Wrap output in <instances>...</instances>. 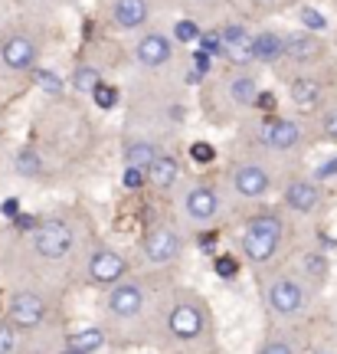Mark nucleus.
<instances>
[{
    "label": "nucleus",
    "instance_id": "f257e3e1",
    "mask_svg": "<svg viewBox=\"0 0 337 354\" xmlns=\"http://www.w3.org/2000/svg\"><path fill=\"white\" fill-rule=\"evenodd\" d=\"M295 236V223L291 216L278 207V203H262L239 220V233H236V246H239V259L262 272L272 266L282 263V256L288 253Z\"/></svg>",
    "mask_w": 337,
    "mask_h": 354
},
{
    "label": "nucleus",
    "instance_id": "f03ea898",
    "mask_svg": "<svg viewBox=\"0 0 337 354\" xmlns=\"http://www.w3.org/2000/svg\"><path fill=\"white\" fill-rule=\"evenodd\" d=\"M220 177H223L233 207H249V210L262 207L269 197H275L282 180H285L272 154L256 151V148H239L223 165Z\"/></svg>",
    "mask_w": 337,
    "mask_h": 354
},
{
    "label": "nucleus",
    "instance_id": "7ed1b4c3",
    "mask_svg": "<svg viewBox=\"0 0 337 354\" xmlns=\"http://www.w3.org/2000/svg\"><path fill=\"white\" fill-rule=\"evenodd\" d=\"M174 207H177V220H180L190 233L216 230L233 216V201H229V194H226L223 177L210 174V171L190 174L187 184L177 190Z\"/></svg>",
    "mask_w": 337,
    "mask_h": 354
},
{
    "label": "nucleus",
    "instance_id": "20e7f679",
    "mask_svg": "<svg viewBox=\"0 0 337 354\" xmlns=\"http://www.w3.org/2000/svg\"><path fill=\"white\" fill-rule=\"evenodd\" d=\"M259 276V295H262L265 315L278 325H295L308 315L314 299V289L305 282L298 269L291 263H278L272 269L256 272Z\"/></svg>",
    "mask_w": 337,
    "mask_h": 354
},
{
    "label": "nucleus",
    "instance_id": "39448f33",
    "mask_svg": "<svg viewBox=\"0 0 337 354\" xmlns=\"http://www.w3.org/2000/svg\"><path fill=\"white\" fill-rule=\"evenodd\" d=\"M92 236H86L82 220L73 210H50V214L39 216L37 230L26 236V250L33 259L46 266H63L75 256H82L86 243Z\"/></svg>",
    "mask_w": 337,
    "mask_h": 354
},
{
    "label": "nucleus",
    "instance_id": "423d86ee",
    "mask_svg": "<svg viewBox=\"0 0 337 354\" xmlns=\"http://www.w3.org/2000/svg\"><path fill=\"white\" fill-rule=\"evenodd\" d=\"M242 135H246V148L265 151L272 158H295L308 145H314V128L298 118V115H256L249 122H242Z\"/></svg>",
    "mask_w": 337,
    "mask_h": 354
},
{
    "label": "nucleus",
    "instance_id": "0eeeda50",
    "mask_svg": "<svg viewBox=\"0 0 337 354\" xmlns=\"http://www.w3.org/2000/svg\"><path fill=\"white\" fill-rule=\"evenodd\" d=\"M190 236H193V233H190L177 216H157V220H151L148 227L141 230V236H137L135 266L151 269V272L174 269V266L187 256Z\"/></svg>",
    "mask_w": 337,
    "mask_h": 354
},
{
    "label": "nucleus",
    "instance_id": "6e6552de",
    "mask_svg": "<svg viewBox=\"0 0 337 354\" xmlns=\"http://www.w3.org/2000/svg\"><path fill=\"white\" fill-rule=\"evenodd\" d=\"M164 331L177 344H197L210 335V305L200 292L174 289L164 302Z\"/></svg>",
    "mask_w": 337,
    "mask_h": 354
},
{
    "label": "nucleus",
    "instance_id": "1a4fd4ad",
    "mask_svg": "<svg viewBox=\"0 0 337 354\" xmlns=\"http://www.w3.org/2000/svg\"><path fill=\"white\" fill-rule=\"evenodd\" d=\"M82 282L88 289H112L115 282L128 279L131 272H137L135 256H128L125 250H118L115 243L102 240V236H92L82 250Z\"/></svg>",
    "mask_w": 337,
    "mask_h": 354
},
{
    "label": "nucleus",
    "instance_id": "9d476101",
    "mask_svg": "<svg viewBox=\"0 0 337 354\" xmlns=\"http://www.w3.org/2000/svg\"><path fill=\"white\" fill-rule=\"evenodd\" d=\"M43 63V37L33 26H10L0 33V79H30Z\"/></svg>",
    "mask_w": 337,
    "mask_h": 354
},
{
    "label": "nucleus",
    "instance_id": "9b49d317",
    "mask_svg": "<svg viewBox=\"0 0 337 354\" xmlns=\"http://www.w3.org/2000/svg\"><path fill=\"white\" fill-rule=\"evenodd\" d=\"M151 308V282L141 272H131L128 279L115 282L112 289H105L102 299V312L115 325H135L148 315Z\"/></svg>",
    "mask_w": 337,
    "mask_h": 354
},
{
    "label": "nucleus",
    "instance_id": "f8f14e48",
    "mask_svg": "<svg viewBox=\"0 0 337 354\" xmlns=\"http://www.w3.org/2000/svg\"><path fill=\"white\" fill-rule=\"evenodd\" d=\"M278 207L285 210L291 220H314L325 214L327 207V184L318 180L314 174H285L282 187H278Z\"/></svg>",
    "mask_w": 337,
    "mask_h": 354
},
{
    "label": "nucleus",
    "instance_id": "ddd939ff",
    "mask_svg": "<svg viewBox=\"0 0 337 354\" xmlns=\"http://www.w3.org/2000/svg\"><path fill=\"white\" fill-rule=\"evenodd\" d=\"M285 99H288V105H291V115H298V118L308 122V118H318V115L325 112L337 95L321 73L298 69V73L288 76V82H285Z\"/></svg>",
    "mask_w": 337,
    "mask_h": 354
},
{
    "label": "nucleus",
    "instance_id": "4468645a",
    "mask_svg": "<svg viewBox=\"0 0 337 354\" xmlns=\"http://www.w3.org/2000/svg\"><path fill=\"white\" fill-rule=\"evenodd\" d=\"M131 59H135L144 73H161L167 66H174L177 59V43L167 30H157V26H148L141 30L131 43Z\"/></svg>",
    "mask_w": 337,
    "mask_h": 354
},
{
    "label": "nucleus",
    "instance_id": "2eb2a0df",
    "mask_svg": "<svg viewBox=\"0 0 337 354\" xmlns=\"http://www.w3.org/2000/svg\"><path fill=\"white\" fill-rule=\"evenodd\" d=\"M50 299L43 295L33 286H23V289H13L10 299H7V308H3V318L10 322L17 331H37L46 315H50Z\"/></svg>",
    "mask_w": 337,
    "mask_h": 354
},
{
    "label": "nucleus",
    "instance_id": "dca6fc26",
    "mask_svg": "<svg viewBox=\"0 0 337 354\" xmlns=\"http://www.w3.org/2000/svg\"><path fill=\"white\" fill-rule=\"evenodd\" d=\"M220 86H223V99L220 102L233 118H246V115L256 112V102L262 95V82L252 69H229Z\"/></svg>",
    "mask_w": 337,
    "mask_h": 354
},
{
    "label": "nucleus",
    "instance_id": "f3484780",
    "mask_svg": "<svg viewBox=\"0 0 337 354\" xmlns=\"http://www.w3.org/2000/svg\"><path fill=\"white\" fill-rule=\"evenodd\" d=\"M187 161L174 148H164L148 167V187L161 197H177V190L187 184Z\"/></svg>",
    "mask_w": 337,
    "mask_h": 354
},
{
    "label": "nucleus",
    "instance_id": "a211bd4d",
    "mask_svg": "<svg viewBox=\"0 0 337 354\" xmlns=\"http://www.w3.org/2000/svg\"><path fill=\"white\" fill-rule=\"evenodd\" d=\"M327 59V39L311 30H291L285 33V63L295 69H318Z\"/></svg>",
    "mask_w": 337,
    "mask_h": 354
},
{
    "label": "nucleus",
    "instance_id": "6ab92c4d",
    "mask_svg": "<svg viewBox=\"0 0 337 354\" xmlns=\"http://www.w3.org/2000/svg\"><path fill=\"white\" fill-rule=\"evenodd\" d=\"M220 37H223V63L229 66V69H252V66H256L249 26L229 20V24L220 26Z\"/></svg>",
    "mask_w": 337,
    "mask_h": 354
},
{
    "label": "nucleus",
    "instance_id": "aec40b11",
    "mask_svg": "<svg viewBox=\"0 0 337 354\" xmlns=\"http://www.w3.org/2000/svg\"><path fill=\"white\" fill-rule=\"evenodd\" d=\"M108 26L115 33H141L151 26V0H112L108 3Z\"/></svg>",
    "mask_w": 337,
    "mask_h": 354
},
{
    "label": "nucleus",
    "instance_id": "412c9836",
    "mask_svg": "<svg viewBox=\"0 0 337 354\" xmlns=\"http://www.w3.org/2000/svg\"><path fill=\"white\" fill-rule=\"evenodd\" d=\"M295 269H298L301 276H305V282L311 286L314 292L318 289H325L327 286V279H331V253H327L325 246H305V250H298L295 253Z\"/></svg>",
    "mask_w": 337,
    "mask_h": 354
},
{
    "label": "nucleus",
    "instance_id": "4be33fe9",
    "mask_svg": "<svg viewBox=\"0 0 337 354\" xmlns=\"http://www.w3.org/2000/svg\"><path fill=\"white\" fill-rule=\"evenodd\" d=\"M167 145L161 138H154V135H135V138L125 135V141H122V161H125V167H151V161Z\"/></svg>",
    "mask_w": 337,
    "mask_h": 354
},
{
    "label": "nucleus",
    "instance_id": "5701e85b",
    "mask_svg": "<svg viewBox=\"0 0 337 354\" xmlns=\"http://www.w3.org/2000/svg\"><path fill=\"white\" fill-rule=\"evenodd\" d=\"M252 53H256V66L285 63V33H278L272 26L256 30V33H252Z\"/></svg>",
    "mask_w": 337,
    "mask_h": 354
},
{
    "label": "nucleus",
    "instance_id": "b1692460",
    "mask_svg": "<svg viewBox=\"0 0 337 354\" xmlns=\"http://www.w3.org/2000/svg\"><path fill=\"white\" fill-rule=\"evenodd\" d=\"M102 82H105V69L99 63H92V59H79L73 66V73H69V92L82 95V99H92Z\"/></svg>",
    "mask_w": 337,
    "mask_h": 354
},
{
    "label": "nucleus",
    "instance_id": "393cba45",
    "mask_svg": "<svg viewBox=\"0 0 337 354\" xmlns=\"http://www.w3.org/2000/svg\"><path fill=\"white\" fill-rule=\"evenodd\" d=\"M30 82H33V88H39L43 95H50V99H66V92H69V76H63L59 69L43 66V63L30 73Z\"/></svg>",
    "mask_w": 337,
    "mask_h": 354
},
{
    "label": "nucleus",
    "instance_id": "a878e982",
    "mask_svg": "<svg viewBox=\"0 0 337 354\" xmlns=\"http://www.w3.org/2000/svg\"><path fill=\"white\" fill-rule=\"evenodd\" d=\"M13 171H17V177H23V180H37V177L46 171L43 154H39L33 145H20V148L13 151Z\"/></svg>",
    "mask_w": 337,
    "mask_h": 354
},
{
    "label": "nucleus",
    "instance_id": "bb28decb",
    "mask_svg": "<svg viewBox=\"0 0 337 354\" xmlns=\"http://www.w3.org/2000/svg\"><path fill=\"white\" fill-rule=\"evenodd\" d=\"M105 338H108V331L99 328V325H88V328H79L69 335V348L79 354H92L99 351L102 344H105Z\"/></svg>",
    "mask_w": 337,
    "mask_h": 354
},
{
    "label": "nucleus",
    "instance_id": "cd10ccee",
    "mask_svg": "<svg viewBox=\"0 0 337 354\" xmlns=\"http://www.w3.org/2000/svg\"><path fill=\"white\" fill-rule=\"evenodd\" d=\"M311 128H314V141H321V145H337V99L314 118Z\"/></svg>",
    "mask_w": 337,
    "mask_h": 354
},
{
    "label": "nucleus",
    "instance_id": "c85d7f7f",
    "mask_svg": "<svg viewBox=\"0 0 337 354\" xmlns=\"http://www.w3.org/2000/svg\"><path fill=\"white\" fill-rule=\"evenodd\" d=\"M216 158H220V151H216V145L206 138H197L187 145V161L197 167H213L216 165Z\"/></svg>",
    "mask_w": 337,
    "mask_h": 354
},
{
    "label": "nucleus",
    "instance_id": "c756f323",
    "mask_svg": "<svg viewBox=\"0 0 337 354\" xmlns=\"http://www.w3.org/2000/svg\"><path fill=\"white\" fill-rule=\"evenodd\" d=\"M171 37H174L177 46H193V43H200L203 37V26L193 20V17H184V20H177L174 30H171Z\"/></svg>",
    "mask_w": 337,
    "mask_h": 354
},
{
    "label": "nucleus",
    "instance_id": "7c9ffc66",
    "mask_svg": "<svg viewBox=\"0 0 337 354\" xmlns=\"http://www.w3.org/2000/svg\"><path fill=\"white\" fill-rule=\"evenodd\" d=\"M256 354H298V348H295L288 331H272V335L262 338V344H259Z\"/></svg>",
    "mask_w": 337,
    "mask_h": 354
},
{
    "label": "nucleus",
    "instance_id": "2f4dec72",
    "mask_svg": "<svg viewBox=\"0 0 337 354\" xmlns=\"http://www.w3.org/2000/svg\"><path fill=\"white\" fill-rule=\"evenodd\" d=\"M242 266H246V263L239 259V253H216V256H213V272L223 279V282L236 279Z\"/></svg>",
    "mask_w": 337,
    "mask_h": 354
},
{
    "label": "nucleus",
    "instance_id": "473e14b6",
    "mask_svg": "<svg viewBox=\"0 0 337 354\" xmlns=\"http://www.w3.org/2000/svg\"><path fill=\"white\" fill-rule=\"evenodd\" d=\"M92 102H95V109H102V112H115V109L122 105V88L115 86V82H102V86L95 88Z\"/></svg>",
    "mask_w": 337,
    "mask_h": 354
},
{
    "label": "nucleus",
    "instance_id": "72a5a7b5",
    "mask_svg": "<svg viewBox=\"0 0 337 354\" xmlns=\"http://www.w3.org/2000/svg\"><path fill=\"white\" fill-rule=\"evenodd\" d=\"M298 24L301 30H311V33H321V37L331 30V20L321 10H314V7H298Z\"/></svg>",
    "mask_w": 337,
    "mask_h": 354
},
{
    "label": "nucleus",
    "instance_id": "f704fd0d",
    "mask_svg": "<svg viewBox=\"0 0 337 354\" xmlns=\"http://www.w3.org/2000/svg\"><path fill=\"white\" fill-rule=\"evenodd\" d=\"M197 50L206 53V56H213V59H223V37H220V30H203L200 46H197Z\"/></svg>",
    "mask_w": 337,
    "mask_h": 354
},
{
    "label": "nucleus",
    "instance_id": "c9c22d12",
    "mask_svg": "<svg viewBox=\"0 0 337 354\" xmlns=\"http://www.w3.org/2000/svg\"><path fill=\"white\" fill-rule=\"evenodd\" d=\"M122 187L144 190L148 187V167H125V171H122Z\"/></svg>",
    "mask_w": 337,
    "mask_h": 354
},
{
    "label": "nucleus",
    "instance_id": "e433bc0d",
    "mask_svg": "<svg viewBox=\"0 0 337 354\" xmlns=\"http://www.w3.org/2000/svg\"><path fill=\"white\" fill-rule=\"evenodd\" d=\"M17 335H20V331L13 328L7 318H0V354H13V351H17Z\"/></svg>",
    "mask_w": 337,
    "mask_h": 354
},
{
    "label": "nucleus",
    "instance_id": "4c0bfd02",
    "mask_svg": "<svg viewBox=\"0 0 337 354\" xmlns=\"http://www.w3.org/2000/svg\"><path fill=\"white\" fill-rule=\"evenodd\" d=\"M37 223H39V216L20 214V216H13V220H10V230H13V233H20V236H30V233L37 230Z\"/></svg>",
    "mask_w": 337,
    "mask_h": 354
},
{
    "label": "nucleus",
    "instance_id": "58836bf2",
    "mask_svg": "<svg viewBox=\"0 0 337 354\" xmlns=\"http://www.w3.org/2000/svg\"><path fill=\"white\" fill-rule=\"evenodd\" d=\"M311 174L318 177V180H325V184H327V180H337V154H334V158H327L325 165H318Z\"/></svg>",
    "mask_w": 337,
    "mask_h": 354
},
{
    "label": "nucleus",
    "instance_id": "ea45409f",
    "mask_svg": "<svg viewBox=\"0 0 337 354\" xmlns=\"http://www.w3.org/2000/svg\"><path fill=\"white\" fill-rule=\"evenodd\" d=\"M0 214H3V220L10 223L13 216H20V214H23V210H20V201H17V197H7V201L0 203Z\"/></svg>",
    "mask_w": 337,
    "mask_h": 354
},
{
    "label": "nucleus",
    "instance_id": "a19ab883",
    "mask_svg": "<svg viewBox=\"0 0 337 354\" xmlns=\"http://www.w3.org/2000/svg\"><path fill=\"white\" fill-rule=\"evenodd\" d=\"M256 7H275V3H282V0H252Z\"/></svg>",
    "mask_w": 337,
    "mask_h": 354
},
{
    "label": "nucleus",
    "instance_id": "79ce46f5",
    "mask_svg": "<svg viewBox=\"0 0 337 354\" xmlns=\"http://www.w3.org/2000/svg\"><path fill=\"white\" fill-rule=\"evenodd\" d=\"M190 3H197V7H216L220 0H190Z\"/></svg>",
    "mask_w": 337,
    "mask_h": 354
}]
</instances>
